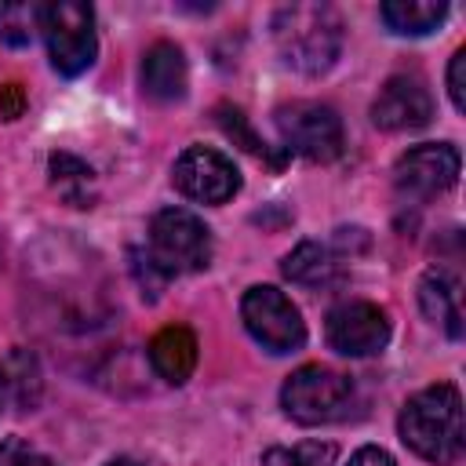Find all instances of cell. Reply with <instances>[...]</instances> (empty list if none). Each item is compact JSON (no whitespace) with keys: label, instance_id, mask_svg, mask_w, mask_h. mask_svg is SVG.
Listing matches in <instances>:
<instances>
[{"label":"cell","instance_id":"cell-14","mask_svg":"<svg viewBox=\"0 0 466 466\" xmlns=\"http://www.w3.org/2000/svg\"><path fill=\"white\" fill-rule=\"evenodd\" d=\"M149 360L167 382H186L197 368V335L186 324H167L149 339Z\"/></svg>","mask_w":466,"mask_h":466},{"label":"cell","instance_id":"cell-21","mask_svg":"<svg viewBox=\"0 0 466 466\" xmlns=\"http://www.w3.org/2000/svg\"><path fill=\"white\" fill-rule=\"evenodd\" d=\"M0 466H58L55 459H47L40 448H33L22 437H7L0 441Z\"/></svg>","mask_w":466,"mask_h":466},{"label":"cell","instance_id":"cell-23","mask_svg":"<svg viewBox=\"0 0 466 466\" xmlns=\"http://www.w3.org/2000/svg\"><path fill=\"white\" fill-rule=\"evenodd\" d=\"M448 95H451V106L462 113L466 109V47H459L451 55V66H448Z\"/></svg>","mask_w":466,"mask_h":466},{"label":"cell","instance_id":"cell-13","mask_svg":"<svg viewBox=\"0 0 466 466\" xmlns=\"http://www.w3.org/2000/svg\"><path fill=\"white\" fill-rule=\"evenodd\" d=\"M419 306L422 313L444 328L448 339H462V288L459 277L448 269H430L419 280Z\"/></svg>","mask_w":466,"mask_h":466},{"label":"cell","instance_id":"cell-19","mask_svg":"<svg viewBox=\"0 0 466 466\" xmlns=\"http://www.w3.org/2000/svg\"><path fill=\"white\" fill-rule=\"evenodd\" d=\"M335 455L331 441H302L295 448H269L262 466H335Z\"/></svg>","mask_w":466,"mask_h":466},{"label":"cell","instance_id":"cell-8","mask_svg":"<svg viewBox=\"0 0 466 466\" xmlns=\"http://www.w3.org/2000/svg\"><path fill=\"white\" fill-rule=\"evenodd\" d=\"M324 339L342 357H371L390 342V317L375 302H342L324 320Z\"/></svg>","mask_w":466,"mask_h":466},{"label":"cell","instance_id":"cell-4","mask_svg":"<svg viewBox=\"0 0 466 466\" xmlns=\"http://www.w3.org/2000/svg\"><path fill=\"white\" fill-rule=\"evenodd\" d=\"M350 397H353V382L342 371L324 364H302L299 371L288 375L280 390V408L299 426H320V422L342 419L350 408Z\"/></svg>","mask_w":466,"mask_h":466},{"label":"cell","instance_id":"cell-3","mask_svg":"<svg viewBox=\"0 0 466 466\" xmlns=\"http://www.w3.org/2000/svg\"><path fill=\"white\" fill-rule=\"evenodd\" d=\"M164 277L197 273L211 262V229L186 208H164L149 222V255Z\"/></svg>","mask_w":466,"mask_h":466},{"label":"cell","instance_id":"cell-15","mask_svg":"<svg viewBox=\"0 0 466 466\" xmlns=\"http://www.w3.org/2000/svg\"><path fill=\"white\" fill-rule=\"evenodd\" d=\"M0 390H4V400L15 404L18 411H25L40 400L44 379H40V364L29 350H11L0 357Z\"/></svg>","mask_w":466,"mask_h":466},{"label":"cell","instance_id":"cell-10","mask_svg":"<svg viewBox=\"0 0 466 466\" xmlns=\"http://www.w3.org/2000/svg\"><path fill=\"white\" fill-rule=\"evenodd\" d=\"M175 186L200 204H222L240 189V175L229 157L208 146H189L175 160Z\"/></svg>","mask_w":466,"mask_h":466},{"label":"cell","instance_id":"cell-24","mask_svg":"<svg viewBox=\"0 0 466 466\" xmlns=\"http://www.w3.org/2000/svg\"><path fill=\"white\" fill-rule=\"evenodd\" d=\"M22 113H25V87L11 80V84L0 87V116L4 120H18Z\"/></svg>","mask_w":466,"mask_h":466},{"label":"cell","instance_id":"cell-26","mask_svg":"<svg viewBox=\"0 0 466 466\" xmlns=\"http://www.w3.org/2000/svg\"><path fill=\"white\" fill-rule=\"evenodd\" d=\"M106 466H138L135 459H113V462H106Z\"/></svg>","mask_w":466,"mask_h":466},{"label":"cell","instance_id":"cell-9","mask_svg":"<svg viewBox=\"0 0 466 466\" xmlns=\"http://www.w3.org/2000/svg\"><path fill=\"white\" fill-rule=\"evenodd\" d=\"M459 149L448 142H426L408 149L393 167V186L411 200H430L455 186L459 178Z\"/></svg>","mask_w":466,"mask_h":466},{"label":"cell","instance_id":"cell-7","mask_svg":"<svg viewBox=\"0 0 466 466\" xmlns=\"http://www.w3.org/2000/svg\"><path fill=\"white\" fill-rule=\"evenodd\" d=\"M277 131L284 146L306 160H335L342 153V120L324 102H288L277 109Z\"/></svg>","mask_w":466,"mask_h":466},{"label":"cell","instance_id":"cell-6","mask_svg":"<svg viewBox=\"0 0 466 466\" xmlns=\"http://www.w3.org/2000/svg\"><path fill=\"white\" fill-rule=\"evenodd\" d=\"M240 317H244V328L251 331V339L269 353H291L306 342L302 313L273 284L248 288L244 299H240Z\"/></svg>","mask_w":466,"mask_h":466},{"label":"cell","instance_id":"cell-17","mask_svg":"<svg viewBox=\"0 0 466 466\" xmlns=\"http://www.w3.org/2000/svg\"><path fill=\"white\" fill-rule=\"evenodd\" d=\"M284 277L291 284H302V288H317L324 280H331L335 273V262H331V251L317 240H302L291 255H284Z\"/></svg>","mask_w":466,"mask_h":466},{"label":"cell","instance_id":"cell-16","mask_svg":"<svg viewBox=\"0 0 466 466\" xmlns=\"http://www.w3.org/2000/svg\"><path fill=\"white\" fill-rule=\"evenodd\" d=\"M382 22L400 33V36H422V33H433L444 15H448V4L444 0H386L379 7Z\"/></svg>","mask_w":466,"mask_h":466},{"label":"cell","instance_id":"cell-25","mask_svg":"<svg viewBox=\"0 0 466 466\" xmlns=\"http://www.w3.org/2000/svg\"><path fill=\"white\" fill-rule=\"evenodd\" d=\"M350 466H397V462L390 459V451H382L375 444H364V448H357L350 455Z\"/></svg>","mask_w":466,"mask_h":466},{"label":"cell","instance_id":"cell-20","mask_svg":"<svg viewBox=\"0 0 466 466\" xmlns=\"http://www.w3.org/2000/svg\"><path fill=\"white\" fill-rule=\"evenodd\" d=\"M40 29V4H0V40L25 47Z\"/></svg>","mask_w":466,"mask_h":466},{"label":"cell","instance_id":"cell-22","mask_svg":"<svg viewBox=\"0 0 466 466\" xmlns=\"http://www.w3.org/2000/svg\"><path fill=\"white\" fill-rule=\"evenodd\" d=\"M218 124L233 135V138H240L244 142V149L248 153H258V157H266V146L248 131V124H244V113L240 109H229V106H218Z\"/></svg>","mask_w":466,"mask_h":466},{"label":"cell","instance_id":"cell-27","mask_svg":"<svg viewBox=\"0 0 466 466\" xmlns=\"http://www.w3.org/2000/svg\"><path fill=\"white\" fill-rule=\"evenodd\" d=\"M4 404H7V400H4V390H0V408H4Z\"/></svg>","mask_w":466,"mask_h":466},{"label":"cell","instance_id":"cell-1","mask_svg":"<svg viewBox=\"0 0 466 466\" xmlns=\"http://www.w3.org/2000/svg\"><path fill=\"white\" fill-rule=\"evenodd\" d=\"M400 441L426 462L448 466L462 455V397L455 382H437L408 397L397 419Z\"/></svg>","mask_w":466,"mask_h":466},{"label":"cell","instance_id":"cell-11","mask_svg":"<svg viewBox=\"0 0 466 466\" xmlns=\"http://www.w3.org/2000/svg\"><path fill=\"white\" fill-rule=\"evenodd\" d=\"M433 116V98L419 76H390L375 102H371V124L382 131H415Z\"/></svg>","mask_w":466,"mask_h":466},{"label":"cell","instance_id":"cell-12","mask_svg":"<svg viewBox=\"0 0 466 466\" xmlns=\"http://www.w3.org/2000/svg\"><path fill=\"white\" fill-rule=\"evenodd\" d=\"M186 84H189V73H186L182 47H175L171 40H157L142 58V91L153 102H178L186 95Z\"/></svg>","mask_w":466,"mask_h":466},{"label":"cell","instance_id":"cell-18","mask_svg":"<svg viewBox=\"0 0 466 466\" xmlns=\"http://www.w3.org/2000/svg\"><path fill=\"white\" fill-rule=\"evenodd\" d=\"M51 182H55V189H58L69 204L91 208V197H95V171H91L84 160H76V157H69V153H55V157H51Z\"/></svg>","mask_w":466,"mask_h":466},{"label":"cell","instance_id":"cell-2","mask_svg":"<svg viewBox=\"0 0 466 466\" xmlns=\"http://www.w3.org/2000/svg\"><path fill=\"white\" fill-rule=\"evenodd\" d=\"M273 40L291 69L317 76L339 58L342 18L328 4H288L273 15Z\"/></svg>","mask_w":466,"mask_h":466},{"label":"cell","instance_id":"cell-5","mask_svg":"<svg viewBox=\"0 0 466 466\" xmlns=\"http://www.w3.org/2000/svg\"><path fill=\"white\" fill-rule=\"evenodd\" d=\"M40 33L47 40L51 66L66 76L84 73L95 62V11L87 4L58 0L40 4Z\"/></svg>","mask_w":466,"mask_h":466}]
</instances>
